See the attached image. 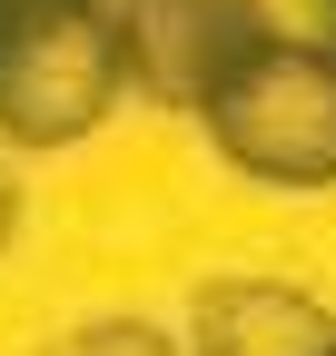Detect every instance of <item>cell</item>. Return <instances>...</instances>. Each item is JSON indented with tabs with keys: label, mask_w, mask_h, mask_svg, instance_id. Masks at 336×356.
<instances>
[{
	"label": "cell",
	"mask_w": 336,
	"mask_h": 356,
	"mask_svg": "<svg viewBox=\"0 0 336 356\" xmlns=\"http://www.w3.org/2000/svg\"><path fill=\"white\" fill-rule=\"evenodd\" d=\"M208 149L258 188H336V40L277 30L218 99L198 109Z\"/></svg>",
	"instance_id": "1"
},
{
	"label": "cell",
	"mask_w": 336,
	"mask_h": 356,
	"mask_svg": "<svg viewBox=\"0 0 336 356\" xmlns=\"http://www.w3.org/2000/svg\"><path fill=\"white\" fill-rule=\"evenodd\" d=\"M129 89L119 20L79 0H10L0 30V139L10 149H79Z\"/></svg>",
	"instance_id": "2"
},
{
	"label": "cell",
	"mask_w": 336,
	"mask_h": 356,
	"mask_svg": "<svg viewBox=\"0 0 336 356\" xmlns=\"http://www.w3.org/2000/svg\"><path fill=\"white\" fill-rule=\"evenodd\" d=\"M277 40L267 0H129L119 20V50H129V89L158 109H208L218 89Z\"/></svg>",
	"instance_id": "3"
},
{
	"label": "cell",
	"mask_w": 336,
	"mask_h": 356,
	"mask_svg": "<svg viewBox=\"0 0 336 356\" xmlns=\"http://www.w3.org/2000/svg\"><path fill=\"white\" fill-rule=\"evenodd\" d=\"M188 356H336V317L287 277H198Z\"/></svg>",
	"instance_id": "4"
},
{
	"label": "cell",
	"mask_w": 336,
	"mask_h": 356,
	"mask_svg": "<svg viewBox=\"0 0 336 356\" xmlns=\"http://www.w3.org/2000/svg\"><path fill=\"white\" fill-rule=\"evenodd\" d=\"M50 356H178V337L149 327V317H79Z\"/></svg>",
	"instance_id": "5"
},
{
	"label": "cell",
	"mask_w": 336,
	"mask_h": 356,
	"mask_svg": "<svg viewBox=\"0 0 336 356\" xmlns=\"http://www.w3.org/2000/svg\"><path fill=\"white\" fill-rule=\"evenodd\" d=\"M10 238H20V178L0 168V248H10Z\"/></svg>",
	"instance_id": "6"
},
{
	"label": "cell",
	"mask_w": 336,
	"mask_h": 356,
	"mask_svg": "<svg viewBox=\"0 0 336 356\" xmlns=\"http://www.w3.org/2000/svg\"><path fill=\"white\" fill-rule=\"evenodd\" d=\"M0 30H10V0H0Z\"/></svg>",
	"instance_id": "7"
}]
</instances>
